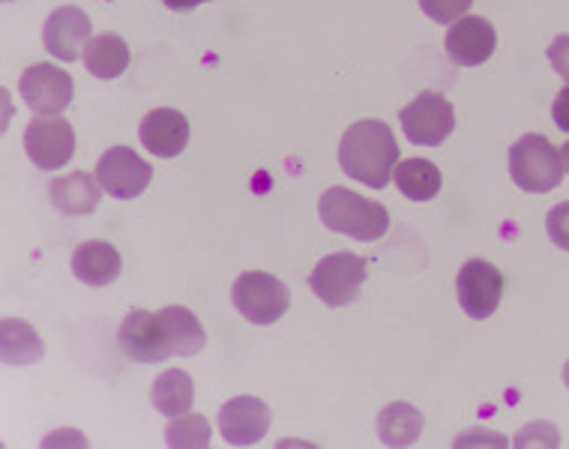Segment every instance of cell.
I'll return each instance as SVG.
<instances>
[{"instance_id": "obj_18", "label": "cell", "mask_w": 569, "mask_h": 449, "mask_svg": "<svg viewBox=\"0 0 569 449\" xmlns=\"http://www.w3.org/2000/svg\"><path fill=\"white\" fill-rule=\"evenodd\" d=\"M81 60H84V67H88L90 76H97V79L102 81H111L127 72L132 54H129V46L123 37H118V33H99V37H93V40L88 42V49H84Z\"/></svg>"}, {"instance_id": "obj_14", "label": "cell", "mask_w": 569, "mask_h": 449, "mask_svg": "<svg viewBox=\"0 0 569 449\" xmlns=\"http://www.w3.org/2000/svg\"><path fill=\"white\" fill-rule=\"evenodd\" d=\"M273 413L256 396H237L219 410V431L231 447H252L270 431Z\"/></svg>"}, {"instance_id": "obj_29", "label": "cell", "mask_w": 569, "mask_h": 449, "mask_svg": "<svg viewBox=\"0 0 569 449\" xmlns=\"http://www.w3.org/2000/svg\"><path fill=\"white\" fill-rule=\"evenodd\" d=\"M551 118L558 123L560 132H567L569 136V84L560 90L558 97H555V106H551Z\"/></svg>"}, {"instance_id": "obj_11", "label": "cell", "mask_w": 569, "mask_h": 449, "mask_svg": "<svg viewBox=\"0 0 569 449\" xmlns=\"http://www.w3.org/2000/svg\"><path fill=\"white\" fill-rule=\"evenodd\" d=\"M118 345L129 360L148 362V366L174 357V353H171V345H168L166 327L159 321V315L144 312V309H132V312L123 318L118 332Z\"/></svg>"}, {"instance_id": "obj_4", "label": "cell", "mask_w": 569, "mask_h": 449, "mask_svg": "<svg viewBox=\"0 0 569 449\" xmlns=\"http://www.w3.org/2000/svg\"><path fill=\"white\" fill-rule=\"evenodd\" d=\"M366 282V258L353 252H333L318 261L309 276L315 297L330 309H345L360 300Z\"/></svg>"}, {"instance_id": "obj_9", "label": "cell", "mask_w": 569, "mask_h": 449, "mask_svg": "<svg viewBox=\"0 0 569 449\" xmlns=\"http://www.w3.org/2000/svg\"><path fill=\"white\" fill-rule=\"evenodd\" d=\"M97 180L111 198L132 201L141 192H148L150 180H153V168L138 157L136 150H129V147H111L97 162Z\"/></svg>"}, {"instance_id": "obj_23", "label": "cell", "mask_w": 569, "mask_h": 449, "mask_svg": "<svg viewBox=\"0 0 569 449\" xmlns=\"http://www.w3.org/2000/svg\"><path fill=\"white\" fill-rule=\"evenodd\" d=\"M196 405V383L183 369H168L153 381V408L162 417H180Z\"/></svg>"}, {"instance_id": "obj_21", "label": "cell", "mask_w": 569, "mask_h": 449, "mask_svg": "<svg viewBox=\"0 0 569 449\" xmlns=\"http://www.w3.org/2000/svg\"><path fill=\"white\" fill-rule=\"evenodd\" d=\"M393 180L408 201H432L441 192V168L429 159H402L393 171Z\"/></svg>"}, {"instance_id": "obj_28", "label": "cell", "mask_w": 569, "mask_h": 449, "mask_svg": "<svg viewBox=\"0 0 569 449\" xmlns=\"http://www.w3.org/2000/svg\"><path fill=\"white\" fill-rule=\"evenodd\" d=\"M549 63L555 67V72H558L560 79L569 84V33H560V37L551 40Z\"/></svg>"}, {"instance_id": "obj_15", "label": "cell", "mask_w": 569, "mask_h": 449, "mask_svg": "<svg viewBox=\"0 0 569 449\" xmlns=\"http://www.w3.org/2000/svg\"><path fill=\"white\" fill-rule=\"evenodd\" d=\"M138 138L148 153L159 159L180 157L189 144V120L177 108H157L138 127Z\"/></svg>"}, {"instance_id": "obj_22", "label": "cell", "mask_w": 569, "mask_h": 449, "mask_svg": "<svg viewBox=\"0 0 569 449\" xmlns=\"http://www.w3.org/2000/svg\"><path fill=\"white\" fill-rule=\"evenodd\" d=\"M0 353L7 366H30V362L42 360V339L28 321L19 318H7L0 323Z\"/></svg>"}, {"instance_id": "obj_27", "label": "cell", "mask_w": 569, "mask_h": 449, "mask_svg": "<svg viewBox=\"0 0 569 449\" xmlns=\"http://www.w3.org/2000/svg\"><path fill=\"white\" fill-rule=\"evenodd\" d=\"M546 231H549L551 243L569 252V201L551 207L549 216H546Z\"/></svg>"}, {"instance_id": "obj_1", "label": "cell", "mask_w": 569, "mask_h": 449, "mask_svg": "<svg viewBox=\"0 0 569 449\" xmlns=\"http://www.w3.org/2000/svg\"><path fill=\"white\" fill-rule=\"evenodd\" d=\"M339 166L351 180L369 189L390 186L399 166V144H396L393 129L383 120H357L342 136Z\"/></svg>"}, {"instance_id": "obj_33", "label": "cell", "mask_w": 569, "mask_h": 449, "mask_svg": "<svg viewBox=\"0 0 569 449\" xmlns=\"http://www.w3.org/2000/svg\"><path fill=\"white\" fill-rule=\"evenodd\" d=\"M563 383H567V387H569V362H567V366H563Z\"/></svg>"}, {"instance_id": "obj_26", "label": "cell", "mask_w": 569, "mask_h": 449, "mask_svg": "<svg viewBox=\"0 0 569 449\" xmlns=\"http://www.w3.org/2000/svg\"><path fill=\"white\" fill-rule=\"evenodd\" d=\"M473 0H420V10L438 24H452L461 16H468Z\"/></svg>"}, {"instance_id": "obj_25", "label": "cell", "mask_w": 569, "mask_h": 449, "mask_svg": "<svg viewBox=\"0 0 569 449\" xmlns=\"http://www.w3.org/2000/svg\"><path fill=\"white\" fill-rule=\"evenodd\" d=\"M519 449H528V447H560V435H558V426L555 422H546V420H537V422H528L525 429L516 435L512 440Z\"/></svg>"}, {"instance_id": "obj_16", "label": "cell", "mask_w": 569, "mask_h": 449, "mask_svg": "<svg viewBox=\"0 0 569 449\" xmlns=\"http://www.w3.org/2000/svg\"><path fill=\"white\" fill-rule=\"evenodd\" d=\"M102 186L93 174L88 171H76V174L58 177L51 180L49 196L54 210H60L63 216H88L93 213L102 201Z\"/></svg>"}, {"instance_id": "obj_12", "label": "cell", "mask_w": 569, "mask_h": 449, "mask_svg": "<svg viewBox=\"0 0 569 449\" xmlns=\"http://www.w3.org/2000/svg\"><path fill=\"white\" fill-rule=\"evenodd\" d=\"M443 49H447L456 67H480L498 49L495 24L489 19H482V16H461L447 30Z\"/></svg>"}, {"instance_id": "obj_7", "label": "cell", "mask_w": 569, "mask_h": 449, "mask_svg": "<svg viewBox=\"0 0 569 449\" xmlns=\"http://www.w3.org/2000/svg\"><path fill=\"white\" fill-rule=\"evenodd\" d=\"M402 129L408 141L417 147H441L456 129V111L452 102L441 93L426 90L420 97H413V102L402 108Z\"/></svg>"}, {"instance_id": "obj_13", "label": "cell", "mask_w": 569, "mask_h": 449, "mask_svg": "<svg viewBox=\"0 0 569 449\" xmlns=\"http://www.w3.org/2000/svg\"><path fill=\"white\" fill-rule=\"evenodd\" d=\"M90 28L93 24H90L88 12L79 10V7H60L42 24V42H46L51 58L72 63L84 54L88 42L93 40Z\"/></svg>"}, {"instance_id": "obj_5", "label": "cell", "mask_w": 569, "mask_h": 449, "mask_svg": "<svg viewBox=\"0 0 569 449\" xmlns=\"http://www.w3.org/2000/svg\"><path fill=\"white\" fill-rule=\"evenodd\" d=\"M231 303L249 323L267 327L288 312L291 291L282 279L261 273V270H249V273L237 276L234 288H231Z\"/></svg>"}, {"instance_id": "obj_10", "label": "cell", "mask_w": 569, "mask_h": 449, "mask_svg": "<svg viewBox=\"0 0 569 449\" xmlns=\"http://www.w3.org/2000/svg\"><path fill=\"white\" fill-rule=\"evenodd\" d=\"M24 153L42 171H58L76 157V129L60 118L30 120L24 129Z\"/></svg>"}, {"instance_id": "obj_17", "label": "cell", "mask_w": 569, "mask_h": 449, "mask_svg": "<svg viewBox=\"0 0 569 449\" xmlns=\"http://www.w3.org/2000/svg\"><path fill=\"white\" fill-rule=\"evenodd\" d=\"M120 270H123V258L114 246L102 243V240L81 243L72 255V273L90 288H106L118 279Z\"/></svg>"}, {"instance_id": "obj_20", "label": "cell", "mask_w": 569, "mask_h": 449, "mask_svg": "<svg viewBox=\"0 0 569 449\" xmlns=\"http://www.w3.org/2000/svg\"><path fill=\"white\" fill-rule=\"evenodd\" d=\"M422 435V413L408 401H393L378 413V438L387 447H413Z\"/></svg>"}, {"instance_id": "obj_8", "label": "cell", "mask_w": 569, "mask_h": 449, "mask_svg": "<svg viewBox=\"0 0 569 449\" xmlns=\"http://www.w3.org/2000/svg\"><path fill=\"white\" fill-rule=\"evenodd\" d=\"M456 293H459L461 312L473 321H486L498 312L503 300V276L501 270L482 258H471L461 265L459 279H456Z\"/></svg>"}, {"instance_id": "obj_24", "label": "cell", "mask_w": 569, "mask_h": 449, "mask_svg": "<svg viewBox=\"0 0 569 449\" xmlns=\"http://www.w3.org/2000/svg\"><path fill=\"white\" fill-rule=\"evenodd\" d=\"M166 443L174 449H201L210 443V422L201 413L171 417L166 429Z\"/></svg>"}, {"instance_id": "obj_30", "label": "cell", "mask_w": 569, "mask_h": 449, "mask_svg": "<svg viewBox=\"0 0 569 449\" xmlns=\"http://www.w3.org/2000/svg\"><path fill=\"white\" fill-rule=\"evenodd\" d=\"M171 12H192L198 10L201 3H210V0H162Z\"/></svg>"}, {"instance_id": "obj_6", "label": "cell", "mask_w": 569, "mask_h": 449, "mask_svg": "<svg viewBox=\"0 0 569 449\" xmlns=\"http://www.w3.org/2000/svg\"><path fill=\"white\" fill-rule=\"evenodd\" d=\"M19 93L37 118H58L76 97V81L54 63H33L21 72Z\"/></svg>"}, {"instance_id": "obj_19", "label": "cell", "mask_w": 569, "mask_h": 449, "mask_svg": "<svg viewBox=\"0 0 569 449\" xmlns=\"http://www.w3.org/2000/svg\"><path fill=\"white\" fill-rule=\"evenodd\" d=\"M159 321L166 327L168 345L174 357H196L198 351H204L207 332L196 312H189L187 306H168L159 312Z\"/></svg>"}, {"instance_id": "obj_3", "label": "cell", "mask_w": 569, "mask_h": 449, "mask_svg": "<svg viewBox=\"0 0 569 449\" xmlns=\"http://www.w3.org/2000/svg\"><path fill=\"white\" fill-rule=\"evenodd\" d=\"M563 174L567 171H563L560 150L546 136L530 132L510 147V177L521 192H533V196L551 192L558 189Z\"/></svg>"}, {"instance_id": "obj_32", "label": "cell", "mask_w": 569, "mask_h": 449, "mask_svg": "<svg viewBox=\"0 0 569 449\" xmlns=\"http://www.w3.org/2000/svg\"><path fill=\"white\" fill-rule=\"evenodd\" d=\"M560 159H563V171H569V141L560 147Z\"/></svg>"}, {"instance_id": "obj_31", "label": "cell", "mask_w": 569, "mask_h": 449, "mask_svg": "<svg viewBox=\"0 0 569 449\" xmlns=\"http://www.w3.org/2000/svg\"><path fill=\"white\" fill-rule=\"evenodd\" d=\"M468 440H495V443H498V447H507V440H503L501 435H489V438H477V435H465V438L456 440V447H465V443H468Z\"/></svg>"}, {"instance_id": "obj_2", "label": "cell", "mask_w": 569, "mask_h": 449, "mask_svg": "<svg viewBox=\"0 0 569 449\" xmlns=\"http://www.w3.org/2000/svg\"><path fill=\"white\" fill-rule=\"evenodd\" d=\"M318 216L321 222L336 231V235L353 237L360 243H375L387 235L390 228V213L387 207L378 204V201H369V198L357 196L345 186H330L321 201H318Z\"/></svg>"}]
</instances>
